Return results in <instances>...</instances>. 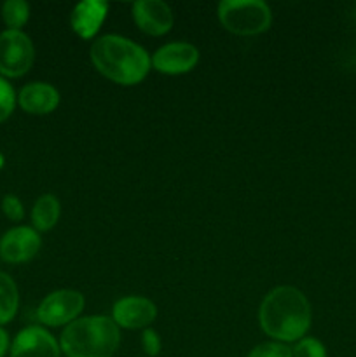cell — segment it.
Listing matches in <instances>:
<instances>
[{"label": "cell", "instance_id": "cell-20", "mask_svg": "<svg viewBox=\"0 0 356 357\" xmlns=\"http://www.w3.org/2000/svg\"><path fill=\"white\" fill-rule=\"evenodd\" d=\"M142 347L145 351V354L149 357L159 356L161 347H163V342H161L159 333L152 328H147L142 333Z\"/></svg>", "mask_w": 356, "mask_h": 357}, {"label": "cell", "instance_id": "cell-5", "mask_svg": "<svg viewBox=\"0 0 356 357\" xmlns=\"http://www.w3.org/2000/svg\"><path fill=\"white\" fill-rule=\"evenodd\" d=\"M35 49L30 37L21 30H6L0 33V73L6 77L24 75L31 68Z\"/></svg>", "mask_w": 356, "mask_h": 357}, {"label": "cell", "instance_id": "cell-15", "mask_svg": "<svg viewBox=\"0 0 356 357\" xmlns=\"http://www.w3.org/2000/svg\"><path fill=\"white\" fill-rule=\"evenodd\" d=\"M17 286L7 274L0 272V324H7L14 319L17 312Z\"/></svg>", "mask_w": 356, "mask_h": 357}, {"label": "cell", "instance_id": "cell-11", "mask_svg": "<svg viewBox=\"0 0 356 357\" xmlns=\"http://www.w3.org/2000/svg\"><path fill=\"white\" fill-rule=\"evenodd\" d=\"M40 244L37 230L30 227H16L0 241V257L9 264H23L38 253Z\"/></svg>", "mask_w": 356, "mask_h": 357}, {"label": "cell", "instance_id": "cell-1", "mask_svg": "<svg viewBox=\"0 0 356 357\" xmlns=\"http://www.w3.org/2000/svg\"><path fill=\"white\" fill-rule=\"evenodd\" d=\"M258 324L274 340H302L311 326V305L306 295L293 286L271 289L258 309Z\"/></svg>", "mask_w": 356, "mask_h": 357}, {"label": "cell", "instance_id": "cell-17", "mask_svg": "<svg viewBox=\"0 0 356 357\" xmlns=\"http://www.w3.org/2000/svg\"><path fill=\"white\" fill-rule=\"evenodd\" d=\"M292 357H327V349L316 338H302L292 349Z\"/></svg>", "mask_w": 356, "mask_h": 357}, {"label": "cell", "instance_id": "cell-7", "mask_svg": "<svg viewBox=\"0 0 356 357\" xmlns=\"http://www.w3.org/2000/svg\"><path fill=\"white\" fill-rule=\"evenodd\" d=\"M150 61L157 72L166 75H181L198 65L199 51L188 42H170L157 49Z\"/></svg>", "mask_w": 356, "mask_h": 357}, {"label": "cell", "instance_id": "cell-2", "mask_svg": "<svg viewBox=\"0 0 356 357\" xmlns=\"http://www.w3.org/2000/svg\"><path fill=\"white\" fill-rule=\"evenodd\" d=\"M89 56L101 75L121 86L140 84L152 65L145 49L121 35H103L96 38L91 45Z\"/></svg>", "mask_w": 356, "mask_h": 357}, {"label": "cell", "instance_id": "cell-22", "mask_svg": "<svg viewBox=\"0 0 356 357\" xmlns=\"http://www.w3.org/2000/svg\"><path fill=\"white\" fill-rule=\"evenodd\" d=\"M7 349H9V337H7L6 331L0 328V357L6 356Z\"/></svg>", "mask_w": 356, "mask_h": 357}, {"label": "cell", "instance_id": "cell-23", "mask_svg": "<svg viewBox=\"0 0 356 357\" xmlns=\"http://www.w3.org/2000/svg\"><path fill=\"white\" fill-rule=\"evenodd\" d=\"M2 166H3V157L0 155V167H2Z\"/></svg>", "mask_w": 356, "mask_h": 357}, {"label": "cell", "instance_id": "cell-4", "mask_svg": "<svg viewBox=\"0 0 356 357\" xmlns=\"http://www.w3.org/2000/svg\"><path fill=\"white\" fill-rule=\"evenodd\" d=\"M216 10L222 26L241 37L264 33L272 23L271 7L262 0H223Z\"/></svg>", "mask_w": 356, "mask_h": 357}, {"label": "cell", "instance_id": "cell-19", "mask_svg": "<svg viewBox=\"0 0 356 357\" xmlns=\"http://www.w3.org/2000/svg\"><path fill=\"white\" fill-rule=\"evenodd\" d=\"M248 357H292V349L279 342H267L257 345Z\"/></svg>", "mask_w": 356, "mask_h": 357}, {"label": "cell", "instance_id": "cell-3", "mask_svg": "<svg viewBox=\"0 0 356 357\" xmlns=\"http://www.w3.org/2000/svg\"><path fill=\"white\" fill-rule=\"evenodd\" d=\"M119 344L121 331L107 316L75 319L59 338V349L66 357H112Z\"/></svg>", "mask_w": 356, "mask_h": 357}, {"label": "cell", "instance_id": "cell-8", "mask_svg": "<svg viewBox=\"0 0 356 357\" xmlns=\"http://www.w3.org/2000/svg\"><path fill=\"white\" fill-rule=\"evenodd\" d=\"M157 316L156 303L143 296H124L117 300L112 309V321L119 328L140 330L154 323Z\"/></svg>", "mask_w": 356, "mask_h": 357}, {"label": "cell", "instance_id": "cell-6", "mask_svg": "<svg viewBox=\"0 0 356 357\" xmlns=\"http://www.w3.org/2000/svg\"><path fill=\"white\" fill-rule=\"evenodd\" d=\"M84 309V296L75 289H58L45 296L37 309V317L45 326H63L77 319Z\"/></svg>", "mask_w": 356, "mask_h": 357}, {"label": "cell", "instance_id": "cell-16", "mask_svg": "<svg viewBox=\"0 0 356 357\" xmlns=\"http://www.w3.org/2000/svg\"><path fill=\"white\" fill-rule=\"evenodd\" d=\"M2 17L9 30H20L30 17V6L24 0H7L2 6Z\"/></svg>", "mask_w": 356, "mask_h": 357}, {"label": "cell", "instance_id": "cell-18", "mask_svg": "<svg viewBox=\"0 0 356 357\" xmlns=\"http://www.w3.org/2000/svg\"><path fill=\"white\" fill-rule=\"evenodd\" d=\"M14 105H16V94L14 89L10 87V84L6 79L0 77V122H3L6 119H9V115L13 114Z\"/></svg>", "mask_w": 356, "mask_h": 357}, {"label": "cell", "instance_id": "cell-12", "mask_svg": "<svg viewBox=\"0 0 356 357\" xmlns=\"http://www.w3.org/2000/svg\"><path fill=\"white\" fill-rule=\"evenodd\" d=\"M108 3L103 0H84L73 7L70 24L80 38H93L107 17Z\"/></svg>", "mask_w": 356, "mask_h": 357}, {"label": "cell", "instance_id": "cell-13", "mask_svg": "<svg viewBox=\"0 0 356 357\" xmlns=\"http://www.w3.org/2000/svg\"><path fill=\"white\" fill-rule=\"evenodd\" d=\"M17 103L28 114L45 115L58 108L59 93L51 84L31 82L20 91Z\"/></svg>", "mask_w": 356, "mask_h": 357}, {"label": "cell", "instance_id": "cell-10", "mask_svg": "<svg viewBox=\"0 0 356 357\" xmlns=\"http://www.w3.org/2000/svg\"><path fill=\"white\" fill-rule=\"evenodd\" d=\"M58 342L40 326L24 328L14 338L10 357H59Z\"/></svg>", "mask_w": 356, "mask_h": 357}, {"label": "cell", "instance_id": "cell-14", "mask_svg": "<svg viewBox=\"0 0 356 357\" xmlns=\"http://www.w3.org/2000/svg\"><path fill=\"white\" fill-rule=\"evenodd\" d=\"M61 206L59 201L52 194H44L37 199L31 209V222L34 227L40 232H47L58 223Z\"/></svg>", "mask_w": 356, "mask_h": 357}, {"label": "cell", "instance_id": "cell-21", "mask_svg": "<svg viewBox=\"0 0 356 357\" xmlns=\"http://www.w3.org/2000/svg\"><path fill=\"white\" fill-rule=\"evenodd\" d=\"M2 211L3 215H6L9 220H13V222H20V220H23V215H24V209H23V204H21V201L16 197V195H10V194L3 197Z\"/></svg>", "mask_w": 356, "mask_h": 357}, {"label": "cell", "instance_id": "cell-9", "mask_svg": "<svg viewBox=\"0 0 356 357\" xmlns=\"http://www.w3.org/2000/svg\"><path fill=\"white\" fill-rule=\"evenodd\" d=\"M133 20L140 30L152 37L168 33L175 23L173 10L161 0H138L133 3Z\"/></svg>", "mask_w": 356, "mask_h": 357}]
</instances>
